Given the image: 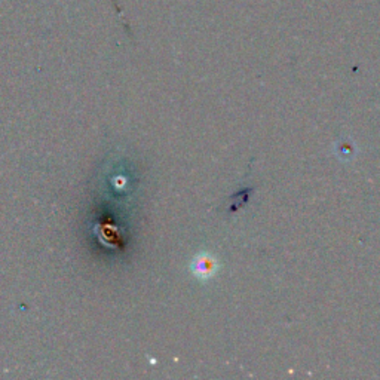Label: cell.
Returning <instances> with one entry per match:
<instances>
[{"label":"cell","instance_id":"1","mask_svg":"<svg viewBox=\"0 0 380 380\" xmlns=\"http://www.w3.org/2000/svg\"><path fill=\"white\" fill-rule=\"evenodd\" d=\"M219 271L217 259L209 252H200L190 262V272L200 281H208Z\"/></svg>","mask_w":380,"mask_h":380}]
</instances>
